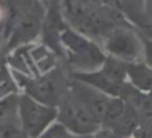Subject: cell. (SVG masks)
I'll list each match as a JSON object with an SVG mask.
<instances>
[{
    "label": "cell",
    "mask_w": 152,
    "mask_h": 138,
    "mask_svg": "<svg viewBox=\"0 0 152 138\" xmlns=\"http://www.w3.org/2000/svg\"><path fill=\"white\" fill-rule=\"evenodd\" d=\"M127 82L140 94L152 92V69L144 61L127 64Z\"/></svg>",
    "instance_id": "9"
},
{
    "label": "cell",
    "mask_w": 152,
    "mask_h": 138,
    "mask_svg": "<svg viewBox=\"0 0 152 138\" xmlns=\"http://www.w3.org/2000/svg\"><path fill=\"white\" fill-rule=\"evenodd\" d=\"M19 96H10L5 98H0V124L7 120L18 116V105H19Z\"/></svg>",
    "instance_id": "13"
},
{
    "label": "cell",
    "mask_w": 152,
    "mask_h": 138,
    "mask_svg": "<svg viewBox=\"0 0 152 138\" xmlns=\"http://www.w3.org/2000/svg\"><path fill=\"white\" fill-rule=\"evenodd\" d=\"M92 138H119L113 133L111 129H105V128H100L96 133L92 136Z\"/></svg>",
    "instance_id": "16"
},
{
    "label": "cell",
    "mask_w": 152,
    "mask_h": 138,
    "mask_svg": "<svg viewBox=\"0 0 152 138\" xmlns=\"http://www.w3.org/2000/svg\"><path fill=\"white\" fill-rule=\"evenodd\" d=\"M56 122L61 124L64 128L77 136H94L102 128L94 116L68 90L61 97L58 106Z\"/></svg>",
    "instance_id": "5"
},
{
    "label": "cell",
    "mask_w": 152,
    "mask_h": 138,
    "mask_svg": "<svg viewBox=\"0 0 152 138\" xmlns=\"http://www.w3.org/2000/svg\"><path fill=\"white\" fill-rule=\"evenodd\" d=\"M68 92L102 125L111 97L96 90V89H94L92 86L87 85V84H83L76 80H71V82L68 85Z\"/></svg>",
    "instance_id": "8"
},
{
    "label": "cell",
    "mask_w": 152,
    "mask_h": 138,
    "mask_svg": "<svg viewBox=\"0 0 152 138\" xmlns=\"http://www.w3.org/2000/svg\"><path fill=\"white\" fill-rule=\"evenodd\" d=\"M102 49L107 56L126 64L142 63L144 59L143 39L131 27L115 28L102 41Z\"/></svg>",
    "instance_id": "3"
},
{
    "label": "cell",
    "mask_w": 152,
    "mask_h": 138,
    "mask_svg": "<svg viewBox=\"0 0 152 138\" xmlns=\"http://www.w3.org/2000/svg\"><path fill=\"white\" fill-rule=\"evenodd\" d=\"M0 138H28L19 121V116L0 124Z\"/></svg>",
    "instance_id": "12"
},
{
    "label": "cell",
    "mask_w": 152,
    "mask_h": 138,
    "mask_svg": "<svg viewBox=\"0 0 152 138\" xmlns=\"http://www.w3.org/2000/svg\"><path fill=\"white\" fill-rule=\"evenodd\" d=\"M39 138H92V136H77L64 128L61 124L55 122L44 131Z\"/></svg>",
    "instance_id": "14"
},
{
    "label": "cell",
    "mask_w": 152,
    "mask_h": 138,
    "mask_svg": "<svg viewBox=\"0 0 152 138\" xmlns=\"http://www.w3.org/2000/svg\"><path fill=\"white\" fill-rule=\"evenodd\" d=\"M127 108H128V102L124 98H118V97H111L110 102H108L107 110H105L104 118L102 122V128L105 129H112L121 117L124 116Z\"/></svg>",
    "instance_id": "10"
},
{
    "label": "cell",
    "mask_w": 152,
    "mask_h": 138,
    "mask_svg": "<svg viewBox=\"0 0 152 138\" xmlns=\"http://www.w3.org/2000/svg\"><path fill=\"white\" fill-rule=\"evenodd\" d=\"M45 12L42 5H32L26 12L20 13L12 23L8 49L21 48V45L32 41L40 33Z\"/></svg>",
    "instance_id": "7"
},
{
    "label": "cell",
    "mask_w": 152,
    "mask_h": 138,
    "mask_svg": "<svg viewBox=\"0 0 152 138\" xmlns=\"http://www.w3.org/2000/svg\"><path fill=\"white\" fill-rule=\"evenodd\" d=\"M15 94H21L18 84L7 65L0 66V98H5Z\"/></svg>",
    "instance_id": "11"
},
{
    "label": "cell",
    "mask_w": 152,
    "mask_h": 138,
    "mask_svg": "<svg viewBox=\"0 0 152 138\" xmlns=\"http://www.w3.org/2000/svg\"><path fill=\"white\" fill-rule=\"evenodd\" d=\"M91 4L89 1H64L60 8L67 25L94 41H103L118 27H131L119 11L108 5Z\"/></svg>",
    "instance_id": "1"
},
{
    "label": "cell",
    "mask_w": 152,
    "mask_h": 138,
    "mask_svg": "<svg viewBox=\"0 0 152 138\" xmlns=\"http://www.w3.org/2000/svg\"><path fill=\"white\" fill-rule=\"evenodd\" d=\"M11 72H12V76L21 94H27L31 98L44 105H48V106H59L63 96L60 94L58 81L53 76V72L44 73L42 76H34V77L18 72L15 69H11Z\"/></svg>",
    "instance_id": "6"
},
{
    "label": "cell",
    "mask_w": 152,
    "mask_h": 138,
    "mask_svg": "<svg viewBox=\"0 0 152 138\" xmlns=\"http://www.w3.org/2000/svg\"><path fill=\"white\" fill-rule=\"evenodd\" d=\"M60 45L74 73H89L100 69L107 55L94 40L80 35L68 25L60 33Z\"/></svg>",
    "instance_id": "2"
},
{
    "label": "cell",
    "mask_w": 152,
    "mask_h": 138,
    "mask_svg": "<svg viewBox=\"0 0 152 138\" xmlns=\"http://www.w3.org/2000/svg\"><path fill=\"white\" fill-rule=\"evenodd\" d=\"M143 39V47H144V61L148 66L152 69V40L145 36H142Z\"/></svg>",
    "instance_id": "15"
},
{
    "label": "cell",
    "mask_w": 152,
    "mask_h": 138,
    "mask_svg": "<svg viewBox=\"0 0 152 138\" xmlns=\"http://www.w3.org/2000/svg\"><path fill=\"white\" fill-rule=\"evenodd\" d=\"M1 17H3V13H1V8H0V20H1Z\"/></svg>",
    "instance_id": "17"
},
{
    "label": "cell",
    "mask_w": 152,
    "mask_h": 138,
    "mask_svg": "<svg viewBox=\"0 0 152 138\" xmlns=\"http://www.w3.org/2000/svg\"><path fill=\"white\" fill-rule=\"evenodd\" d=\"M0 51H1V39H0Z\"/></svg>",
    "instance_id": "18"
},
{
    "label": "cell",
    "mask_w": 152,
    "mask_h": 138,
    "mask_svg": "<svg viewBox=\"0 0 152 138\" xmlns=\"http://www.w3.org/2000/svg\"><path fill=\"white\" fill-rule=\"evenodd\" d=\"M18 116L28 138H39L58 120V108L44 105L27 94L19 96Z\"/></svg>",
    "instance_id": "4"
}]
</instances>
